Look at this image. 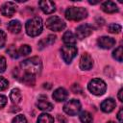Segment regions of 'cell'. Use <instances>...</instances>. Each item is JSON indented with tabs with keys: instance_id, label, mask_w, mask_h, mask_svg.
I'll list each match as a JSON object with an SVG mask.
<instances>
[{
	"instance_id": "cell-28",
	"label": "cell",
	"mask_w": 123,
	"mask_h": 123,
	"mask_svg": "<svg viewBox=\"0 0 123 123\" xmlns=\"http://www.w3.org/2000/svg\"><path fill=\"white\" fill-rule=\"evenodd\" d=\"M12 123H27V119L25 117V115L23 114H18L15 117L12 118Z\"/></svg>"
},
{
	"instance_id": "cell-5",
	"label": "cell",
	"mask_w": 123,
	"mask_h": 123,
	"mask_svg": "<svg viewBox=\"0 0 123 123\" xmlns=\"http://www.w3.org/2000/svg\"><path fill=\"white\" fill-rule=\"evenodd\" d=\"M46 27L51 31L60 32L65 28V22L59 16L53 15L46 20Z\"/></svg>"
},
{
	"instance_id": "cell-6",
	"label": "cell",
	"mask_w": 123,
	"mask_h": 123,
	"mask_svg": "<svg viewBox=\"0 0 123 123\" xmlns=\"http://www.w3.org/2000/svg\"><path fill=\"white\" fill-rule=\"evenodd\" d=\"M77 52H78V49L74 45H63L61 48L62 60L66 63H70L72 62V60L76 57Z\"/></svg>"
},
{
	"instance_id": "cell-27",
	"label": "cell",
	"mask_w": 123,
	"mask_h": 123,
	"mask_svg": "<svg viewBox=\"0 0 123 123\" xmlns=\"http://www.w3.org/2000/svg\"><path fill=\"white\" fill-rule=\"evenodd\" d=\"M121 26L119 24H116V23H111L108 26V30L110 33L111 34H118L121 32Z\"/></svg>"
},
{
	"instance_id": "cell-16",
	"label": "cell",
	"mask_w": 123,
	"mask_h": 123,
	"mask_svg": "<svg viewBox=\"0 0 123 123\" xmlns=\"http://www.w3.org/2000/svg\"><path fill=\"white\" fill-rule=\"evenodd\" d=\"M102 11H104L107 13H114L118 12L117 5L112 1H106L101 5Z\"/></svg>"
},
{
	"instance_id": "cell-33",
	"label": "cell",
	"mask_w": 123,
	"mask_h": 123,
	"mask_svg": "<svg viewBox=\"0 0 123 123\" xmlns=\"http://www.w3.org/2000/svg\"><path fill=\"white\" fill-rule=\"evenodd\" d=\"M71 89H72V91H73L74 93H81V92H82L81 86H80L79 85H77V84H74V85L72 86Z\"/></svg>"
},
{
	"instance_id": "cell-3",
	"label": "cell",
	"mask_w": 123,
	"mask_h": 123,
	"mask_svg": "<svg viewBox=\"0 0 123 123\" xmlns=\"http://www.w3.org/2000/svg\"><path fill=\"white\" fill-rule=\"evenodd\" d=\"M87 16V12L83 7H69L65 11V18L71 21H80Z\"/></svg>"
},
{
	"instance_id": "cell-32",
	"label": "cell",
	"mask_w": 123,
	"mask_h": 123,
	"mask_svg": "<svg viewBox=\"0 0 123 123\" xmlns=\"http://www.w3.org/2000/svg\"><path fill=\"white\" fill-rule=\"evenodd\" d=\"M7 102H8L7 97L4 96V95H0V109L4 108L6 106V104H7Z\"/></svg>"
},
{
	"instance_id": "cell-1",
	"label": "cell",
	"mask_w": 123,
	"mask_h": 123,
	"mask_svg": "<svg viewBox=\"0 0 123 123\" xmlns=\"http://www.w3.org/2000/svg\"><path fill=\"white\" fill-rule=\"evenodd\" d=\"M20 67L22 70V74H29V75H37L41 71V60L38 57H32L29 59L24 60L20 63Z\"/></svg>"
},
{
	"instance_id": "cell-34",
	"label": "cell",
	"mask_w": 123,
	"mask_h": 123,
	"mask_svg": "<svg viewBox=\"0 0 123 123\" xmlns=\"http://www.w3.org/2000/svg\"><path fill=\"white\" fill-rule=\"evenodd\" d=\"M117 119L119 123H123V109H120L117 113Z\"/></svg>"
},
{
	"instance_id": "cell-21",
	"label": "cell",
	"mask_w": 123,
	"mask_h": 123,
	"mask_svg": "<svg viewBox=\"0 0 123 123\" xmlns=\"http://www.w3.org/2000/svg\"><path fill=\"white\" fill-rule=\"evenodd\" d=\"M21 82L28 85V86H34L36 83V76L34 75H29V74H21Z\"/></svg>"
},
{
	"instance_id": "cell-22",
	"label": "cell",
	"mask_w": 123,
	"mask_h": 123,
	"mask_svg": "<svg viewBox=\"0 0 123 123\" xmlns=\"http://www.w3.org/2000/svg\"><path fill=\"white\" fill-rule=\"evenodd\" d=\"M80 120L82 123H91L93 120V117H92L90 112L84 111L80 113Z\"/></svg>"
},
{
	"instance_id": "cell-36",
	"label": "cell",
	"mask_w": 123,
	"mask_h": 123,
	"mask_svg": "<svg viewBox=\"0 0 123 123\" xmlns=\"http://www.w3.org/2000/svg\"><path fill=\"white\" fill-rule=\"evenodd\" d=\"M107 123H115V122H113V121H109V122H107Z\"/></svg>"
},
{
	"instance_id": "cell-8",
	"label": "cell",
	"mask_w": 123,
	"mask_h": 123,
	"mask_svg": "<svg viewBox=\"0 0 123 123\" xmlns=\"http://www.w3.org/2000/svg\"><path fill=\"white\" fill-rule=\"evenodd\" d=\"M93 27L89 24H82L76 29V37L79 39H84L92 34Z\"/></svg>"
},
{
	"instance_id": "cell-14",
	"label": "cell",
	"mask_w": 123,
	"mask_h": 123,
	"mask_svg": "<svg viewBox=\"0 0 123 123\" xmlns=\"http://www.w3.org/2000/svg\"><path fill=\"white\" fill-rule=\"evenodd\" d=\"M53 98H54V100H56L57 102H62V101H64V100H66L67 99V97H68V92H67V90L65 89V88H63V87H59V88H57L54 92H53Z\"/></svg>"
},
{
	"instance_id": "cell-11",
	"label": "cell",
	"mask_w": 123,
	"mask_h": 123,
	"mask_svg": "<svg viewBox=\"0 0 123 123\" xmlns=\"http://www.w3.org/2000/svg\"><path fill=\"white\" fill-rule=\"evenodd\" d=\"M93 66V60L87 54L84 53L80 59V68L82 70H89Z\"/></svg>"
},
{
	"instance_id": "cell-26",
	"label": "cell",
	"mask_w": 123,
	"mask_h": 123,
	"mask_svg": "<svg viewBox=\"0 0 123 123\" xmlns=\"http://www.w3.org/2000/svg\"><path fill=\"white\" fill-rule=\"evenodd\" d=\"M7 53L10 55V57H12V59H17L19 57L18 55V50L15 48L14 45H10L7 48Z\"/></svg>"
},
{
	"instance_id": "cell-9",
	"label": "cell",
	"mask_w": 123,
	"mask_h": 123,
	"mask_svg": "<svg viewBox=\"0 0 123 123\" xmlns=\"http://www.w3.org/2000/svg\"><path fill=\"white\" fill-rule=\"evenodd\" d=\"M15 11H16V5L13 2H6V3H4L1 6V9H0L1 13L3 15H5V16H8V17L12 16L14 14Z\"/></svg>"
},
{
	"instance_id": "cell-35",
	"label": "cell",
	"mask_w": 123,
	"mask_h": 123,
	"mask_svg": "<svg viewBox=\"0 0 123 123\" xmlns=\"http://www.w3.org/2000/svg\"><path fill=\"white\" fill-rule=\"evenodd\" d=\"M122 93H123V89L122 88H120L119 89V91H118V99H119V101H123V98H122Z\"/></svg>"
},
{
	"instance_id": "cell-7",
	"label": "cell",
	"mask_w": 123,
	"mask_h": 123,
	"mask_svg": "<svg viewBox=\"0 0 123 123\" xmlns=\"http://www.w3.org/2000/svg\"><path fill=\"white\" fill-rule=\"evenodd\" d=\"M81 103L79 100L77 99H71V100H68L64 106H63V111L68 114V115H76L80 111H81Z\"/></svg>"
},
{
	"instance_id": "cell-25",
	"label": "cell",
	"mask_w": 123,
	"mask_h": 123,
	"mask_svg": "<svg viewBox=\"0 0 123 123\" xmlns=\"http://www.w3.org/2000/svg\"><path fill=\"white\" fill-rule=\"evenodd\" d=\"M31 51H32L31 46H29L28 44H24V45H21L20 48L18 49V55L19 56H27L31 53Z\"/></svg>"
},
{
	"instance_id": "cell-12",
	"label": "cell",
	"mask_w": 123,
	"mask_h": 123,
	"mask_svg": "<svg viewBox=\"0 0 123 123\" xmlns=\"http://www.w3.org/2000/svg\"><path fill=\"white\" fill-rule=\"evenodd\" d=\"M98 46L103 49H111L115 44V39L111 37H101L97 40Z\"/></svg>"
},
{
	"instance_id": "cell-31",
	"label": "cell",
	"mask_w": 123,
	"mask_h": 123,
	"mask_svg": "<svg viewBox=\"0 0 123 123\" xmlns=\"http://www.w3.org/2000/svg\"><path fill=\"white\" fill-rule=\"evenodd\" d=\"M6 43V33L0 30V48H2Z\"/></svg>"
},
{
	"instance_id": "cell-2",
	"label": "cell",
	"mask_w": 123,
	"mask_h": 123,
	"mask_svg": "<svg viewBox=\"0 0 123 123\" xmlns=\"http://www.w3.org/2000/svg\"><path fill=\"white\" fill-rule=\"evenodd\" d=\"M43 29L42 19L38 16L32 17L31 19L27 20L25 24V30L28 36L30 37H37L41 34Z\"/></svg>"
},
{
	"instance_id": "cell-29",
	"label": "cell",
	"mask_w": 123,
	"mask_h": 123,
	"mask_svg": "<svg viewBox=\"0 0 123 123\" xmlns=\"http://www.w3.org/2000/svg\"><path fill=\"white\" fill-rule=\"evenodd\" d=\"M9 86V82L4 77H0V90H5Z\"/></svg>"
},
{
	"instance_id": "cell-20",
	"label": "cell",
	"mask_w": 123,
	"mask_h": 123,
	"mask_svg": "<svg viewBox=\"0 0 123 123\" xmlns=\"http://www.w3.org/2000/svg\"><path fill=\"white\" fill-rule=\"evenodd\" d=\"M10 99L13 104H18L20 103L21 99H22V95L21 92L18 88H13L12 89L11 93H10Z\"/></svg>"
},
{
	"instance_id": "cell-10",
	"label": "cell",
	"mask_w": 123,
	"mask_h": 123,
	"mask_svg": "<svg viewBox=\"0 0 123 123\" xmlns=\"http://www.w3.org/2000/svg\"><path fill=\"white\" fill-rule=\"evenodd\" d=\"M38 6L40 8V10L47 14L53 13L56 11V5L54 2L49 1V0H42L38 2Z\"/></svg>"
},
{
	"instance_id": "cell-23",
	"label": "cell",
	"mask_w": 123,
	"mask_h": 123,
	"mask_svg": "<svg viewBox=\"0 0 123 123\" xmlns=\"http://www.w3.org/2000/svg\"><path fill=\"white\" fill-rule=\"evenodd\" d=\"M37 123H54V118L48 113H41L38 115Z\"/></svg>"
},
{
	"instance_id": "cell-15",
	"label": "cell",
	"mask_w": 123,
	"mask_h": 123,
	"mask_svg": "<svg viewBox=\"0 0 123 123\" xmlns=\"http://www.w3.org/2000/svg\"><path fill=\"white\" fill-rule=\"evenodd\" d=\"M115 106H116V103H115L114 99L108 98L101 103V110L104 112H111L114 110Z\"/></svg>"
},
{
	"instance_id": "cell-13",
	"label": "cell",
	"mask_w": 123,
	"mask_h": 123,
	"mask_svg": "<svg viewBox=\"0 0 123 123\" xmlns=\"http://www.w3.org/2000/svg\"><path fill=\"white\" fill-rule=\"evenodd\" d=\"M37 108L39 110L44 111H50L54 108L53 105L49 101H47V97H45V96H40L38 98V101L37 103Z\"/></svg>"
},
{
	"instance_id": "cell-30",
	"label": "cell",
	"mask_w": 123,
	"mask_h": 123,
	"mask_svg": "<svg viewBox=\"0 0 123 123\" xmlns=\"http://www.w3.org/2000/svg\"><path fill=\"white\" fill-rule=\"evenodd\" d=\"M6 67H7L6 59L3 56H0V73L4 72L6 70Z\"/></svg>"
},
{
	"instance_id": "cell-4",
	"label": "cell",
	"mask_w": 123,
	"mask_h": 123,
	"mask_svg": "<svg viewBox=\"0 0 123 123\" xmlns=\"http://www.w3.org/2000/svg\"><path fill=\"white\" fill-rule=\"evenodd\" d=\"M87 88L92 94L100 96V95H103L106 92L107 85L102 79L94 78V79L89 81V83L87 85Z\"/></svg>"
},
{
	"instance_id": "cell-17",
	"label": "cell",
	"mask_w": 123,
	"mask_h": 123,
	"mask_svg": "<svg viewBox=\"0 0 123 123\" xmlns=\"http://www.w3.org/2000/svg\"><path fill=\"white\" fill-rule=\"evenodd\" d=\"M56 41V36L55 35H49L46 37L42 38L41 40H39L38 42V48L39 49H43L49 45H52L54 42Z\"/></svg>"
},
{
	"instance_id": "cell-19",
	"label": "cell",
	"mask_w": 123,
	"mask_h": 123,
	"mask_svg": "<svg viewBox=\"0 0 123 123\" xmlns=\"http://www.w3.org/2000/svg\"><path fill=\"white\" fill-rule=\"evenodd\" d=\"M21 23L18 20H12L8 23L7 28L12 34H18L21 31Z\"/></svg>"
},
{
	"instance_id": "cell-18",
	"label": "cell",
	"mask_w": 123,
	"mask_h": 123,
	"mask_svg": "<svg viewBox=\"0 0 123 123\" xmlns=\"http://www.w3.org/2000/svg\"><path fill=\"white\" fill-rule=\"evenodd\" d=\"M62 41L66 45H74L76 43V36L71 31H66L62 36Z\"/></svg>"
},
{
	"instance_id": "cell-24",
	"label": "cell",
	"mask_w": 123,
	"mask_h": 123,
	"mask_svg": "<svg viewBox=\"0 0 123 123\" xmlns=\"http://www.w3.org/2000/svg\"><path fill=\"white\" fill-rule=\"evenodd\" d=\"M112 57L118 61V62H122L123 60V51H122V46H118L117 48H115V50L112 52Z\"/></svg>"
}]
</instances>
